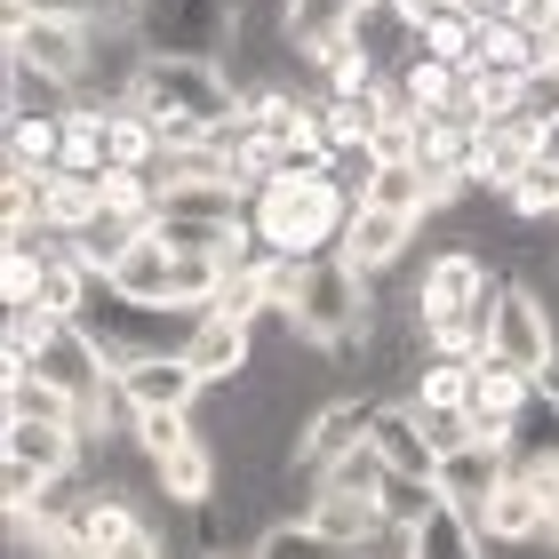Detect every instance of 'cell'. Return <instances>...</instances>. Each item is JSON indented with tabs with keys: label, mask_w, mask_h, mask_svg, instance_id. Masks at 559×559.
<instances>
[{
	"label": "cell",
	"mask_w": 559,
	"mask_h": 559,
	"mask_svg": "<svg viewBox=\"0 0 559 559\" xmlns=\"http://www.w3.org/2000/svg\"><path fill=\"white\" fill-rule=\"evenodd\" d=\"M520 120H527V129H559V64H536V72H527V81H520Z\"/></svg>",
	"instance_id": "d590c367"
},
{
	"label": "cell",
	"mask_w": 559,
	"mask_h": 559,
	"mask_svg": "<svg viewBox=\"0 0 559 559\" xmlns=\"http://www.w3.org/2000/svg\"><path fill=\"white\" fill-rule=\"evenodd\" d=\"M488 360L520 368V376H559V320H551V296L536 288V280H503L496 288Z\"/></svg>",
	"instance_id": "3957f363"
},
{
	"label": "cell",
	"mask_w": 559,
	"mask_h": 559,
	"mask_svg": "<svg viewBox=\"0 0 559 559\" xmlns=\"http://www.w3.org/2000/svg\"><path fill=\"white\" fill-rule=\"evenodd\" d=\"M544 512H551V496L536 488L527 472H503V488L479 503V536H488L496 551H527V544H544Z\"/></svg>",
	"instance_id": "ba28073f"
},
{
	"label": "cell",
	"mask_w": 559,
	"mask_h": 559,
	"mask_svg": "<svg viewBox=\"0 0 559 559\" xmlns=\"http://www.w3.org/2000/svg\"><path fill=\"white\" fill-rule=\"evenodd\" d=\"M352 200L336 176H272V185L248 200V224H257V240L272 248V257L288 264H320L344 248V224H352Z\"/></svg>",
	"instance_id": "6da1fadb"
},
{
	"label": "cell",
	"mask_w": 559,
	"mask_h": 559,
	"mask_svg": "<svg viewBox=\"0 0 559 559\" xmlns=\"http://www.w3.org/2000/svg\"><path fill=\"white\" fill-rule=\"evenodd\" d=\"M544 544H559V488H551V512H544Z\"/></svg>",
	"instance_id": "8d00e7d4"
},
{
	"label": "cell",
	"mask_w": 559,
	"mask_h": 559,
	"mask_svg": "<svg viewBox=\"0 0 559 559\" xmlns=\"http://www.w3.org/2000/svg\"><path fill=\"white\" fill-rule=\"evenodd\" d=\"M503 288V272L479 257V248H440V257H424L416 264V312H424V328L431 320H455V312H472V304H488Z\"/></svg>",
	"instance_id": "8992f818"
},
{
	"label": "cell",
	"mask_w": 559,
	"mask_h": 559,
	"mask_svg": "<svg viewBox=\"0 0 559 559\" xmlns=\"http://www.w3.org/2000/svg\"><path fill=\"white\" fill-rule=\"evenodd\" d=\"M360 200H368V209H392V216H416V224L431 216V192H424V168L416 160L408 168H376Z\"/></svg>",
	"instance_id": "f546056e"
},
{
	"label": "cell",
	"mask_w": 559,
	"mask_h": 559,
	"mask_svg": "<svg viewBox=\"0 0 559 559\" xmlns=\"http://www.w3.org/2000/svg\"><path fill=\"white\" fill-rule=\"evenodd\" d=\"M40 16H72V24H88V33H112V24H136L144 0H33Z\"/></svg>",
	"instance_id": "d6a6232c"
},
{
	"label": "cell",
	"mask_w": 559,
	"mask_h": 559,
	"mask_svg": "<svg viewBox=\"0 0 559 559\" xmlns=\"http://www.w3.org/2000/svg\"><path fill=\"white\" fill-rule=\"evenodd\" d=\"M136 33L152 57H233V33H240V0H144L136 9Z\"/></svg>",
	"instance_id": "5b68a950"
},
{
	"label": "cell",
	"mask_w": 559,
	"mask_h": 559,
	"mask_svg": "<svg viewBox=\"0 0 559 559\" xmlns=\"http://www.w3.org/2000/svg\"><path fill=\"white\" fill-rule=\"evenodd\" d=\"M9 168L57 176L64 168V120H9Z\"/></svg>",
	"instance_id": "d4e9b609"
},
{
	"label": "cell",
	"mask_w": 559,
	"mask_h": 559,
	"mask_svg": "<svg viewBox=\"0 0 559 559\" xmlns=\"http://www.w3.org/2000/svg\"><path fill=\"white\" fill-rule=\"evenodd\" d=\"M408 240H416V216H392V209H368V200H360L352 224H344V248H336V257L360 264L368 280H384L400 257H408Z\"/></svg>",
	"instance_id": "4fadbf2b"
},
{
	"label": "cell",
	"mask_w": 559,
	"mask_h": 559,
	"mask_svg": "<svg viewBox=\"0 0 559 559\" xmlns=\"http://www.w3.org/2000/svg\"><path fill=\"white\" fill-rule=\"evenodd\" d=\"M9 57L16 64H40V72H57V81H72L81 88L88 81V57H96V33L88 24H72V16H24V24H9Z\"/></svg>",
	"instance_id": "52a82bcc"
},
{
	"label": "cell",
	"mask_w": 559,
	"mask_h": 559,
	"mask_svg": "<svg viewBox=\"0 0 559 559\" xmlns=\"http://www.w3.org/2000/svg\"><path fill=\"white\" fill-rule=\"evenodd\" d=\"M105 216V168H57V176H40V233H57V240H72V233H88V224Z\"/></svg>",
	"instance_id": "9a60e30c"
},
{
	"label": "cell",
	"mask_w": 559,
	"mask_h": 559,
	"mask_svg": "<svg viewBox=\"0 0 559 559\" xmlns=\"http://www.w3.org/2000/svg\"><path fill=\"white\" fill-rule=\"evenodd\" d=\"M479 64H488V72H536L544 64V40L520 33L512 16H488V24H479Z\"/></svg>",
	"instance_id": "4316f807"
},
{
	"label": "cell",
	"mask_w": 559,
	"mask_h": 559,
	"mask_svg": "<svg viewBox=\"0 0 559 559\" xmlns=\"http://www.w3.org/2000/svg\"><path fill=\"white\" fill-rule=\"evenodd\" d=\"M544 160V129H527V120H496V129H479V160H472V192H512L527 168Z\"/></svg>",
	"instance_id": "8fae6325"
},
{
	"label": "cell",
	"mask_w": 559,
	"mask_h": 559,
	"mask_svg": "<svg viewBox=\"0 0 559 559\" xmlns=\"http://www.w3.org/2000/svg\"><path fill=\"white\" fill-rule=\"evenodd\" d=\"M544 64H559V24H551V33H544Z\"/></svg>",
	"instance_id": "74e56055"
},
{
	"label": "cell",
	"mask_w": 559,
	"mask_h": 559,
	"mask_svg": "<svg viewBox=\"0 0 559 559\" xmlns=\"http://www.w3.org/2000/svg\"><path fill=\"white\" fill-rule=\"evenodd\" d=\"M152 160H160V129L136 112V105H120V112H105V168H129V176H144Z\"/></svg>",
	"instance_id": "cb8c5ba5"
},
{
	"label": "cell",
	"mask_w": 559,
	"mask_h": 559,
	"mask_svg": "<svg viewBox=\"0 0 559 559\" xmlns=\"http://www.w3.org/2000/svg\"><path fill=\"white\" fill-rule=\"evenodd\" d=\"M120 392H129L136 416H168V408H200V392H209V384L192 376L185 352H144V360L120 368Z\"/></svg>",
	"instance_id": "30bf717a"
},
{
	"label": "cell",
	"mask_w": 559,
	"mask_h": 559,
	"mask_svg": "<svg viewBox=\"0 0 559 559\" xmlns=\"http://www.w3.org/2000/svg\"><path fill=\"white\" fill-rule=\"evenodd\" d=\"M9 64V120H72L81 112V88L57 81V72H40V64H16V57H0Z\"/></svg>",
	"instance_id": "ffe728a7"
},
{
	"label": "cell",
	"mask_w": 559,
	"mask_h": 559,
	"mask_svg": "<svg viewBox=\"0 0 559 559\" xmlns=\"http://www.w3.org/2000/svg\"><path fill=\"white\" fill-rule=\"evenodd\" d=\"M160 503L168 512H200V503H216L224 496V448L209 440V431H200L192 448H176V455H160Z\"/></svg>",
	"instance_id": "5bb4252c"
},
{
	"label": "cell",
	"mask_w": 559,
	"mask_h": 559,
	"mask_svg": "<svg viewBox=\"0 0 559 559\" xmlns=\"http://www.w3.org/2000/svg\"><path fill=\"white\" fill-rule=\"evenodd\" d=\"M136 240H144V233H136V224H120V216H96V224H88V233H72L64 248H72V257H81V264H88L96 280H112V272H120V257H129V248H136Z\"/></svg>",
	"instance_id": "83f0119b"
},
{
	"label": "cell",
	"mask_w": 559,
	"mask_h": 559,
	"mask_svg": "<svg viewBox=\"0 0 559 559\" xmlns=\"http://www.w3.org/2000/svg\"><path fill=\"white\" fill-rule=\"evenodd\" d=\"M376 81H384V64H376L352 33H344L336 48H328V64H320V96H368Z\"/></svg>",
	"instance_id": "f1b7e54d"
},
{
	"label": "cell",
	"mask_w": 559,
	"mask_h": 559,
	"mask_svg": "<svg viewBox=\"0 0 559 559\" xmlns=\"http://www.w3.org/2000/svg\"><path fill=\"white\" fill-rule=\"evenodd\" d=\"M503 472H512V455H496V448H448L440 472H431V488H440V503H464V512H479V503L503 488Z\"/></svg>",
	"instance_id": "ac0fdd59"
},
{
	"label": "cell",
	"mask_w": 559,
	"mask_h": 559,
	"mask_svg": "<svg viewBox=\"0 0 559 559\" xmlns=\"http://www.w3.org/2000/svg\"><path fill=\"white\" fill-rule=\"evenodd\" d=\"M376 416H384V392H328L312 416H304L296 431V455H288V472L312 488V479H328L344 464V455H360L376 440Z\"/></svg>",
	"instance_id": "277c9868"
},
{
	"label": "cell",
	"mask_w": 559,
	"mask_h": 559,
	"mask_svg": "<svg viewBox=\"0 0 559 559\" xmlns=\"http://www.w3.org/2000/svg\"><path fill=\"white\" fill-rule=\"evenodd\" d=\"M503 209H512L520 224H559V160H551V152L520 176L512 192H503Z\"/></svg>",
	"instance_id": "4dcf8cb0"
},
{
	"label": "cell",
	"mask_w": 559,
	"mask_h": 559,
	"mask_svg": "<svg viewBox=\"0 0 559 559\" xmlns=\"http://www.w3.org/2000/svg\"><path fill=\"white\" fill-rule=\"evenodd\" d=\"M200 440V424H192V408H168V416H136V448L160 464V455H176V448H192Z\"/></svg>",
	"instance_id": "836d02e7"
},
{
	"label": "cell",
	"mask_w": 559,
	"mask_h": 559,
	"mask_svg": "<svg viewBox=\"0 0 559 559\" xmlns=\"http://www.w3.org/2000/svg\"><path fill=\"white\" fill-rule=\"evenodd\" d=\"M408 559H496V544L479 536V520L464 503H431V512L408 527Z\"/></svg>",
	"instance_id": "e0dca14e"
},
{
	"label": "cell",
	"mask_w": 559,
	"mask_h": 559,
	"mask_svg": "<svg viewBox=\"0 0 559 559\" xmlns=\"http://www.w3.org/2000/svg\"><path fill=\"white\" fill-rule=\"evenodd\" d=\"M551 233H559V224H551Z\"/></svg>",
	"instance_id": "ab89813d"
},
{
	"label": "cell",
	"mask_w": 559,
	"mask_h": 559,
	"mask_svg": "<svg viewBox=\"0 0 559 559\" xmlns=\"http://www.w3.org/2000/svg\"><path fill=\"white\" fill-rule=\"evenodd\" d=\"M400 479H431L440 472V448H431V431L416 416V400H384V416H376V440H368Z\"/></svg>",
	"instance_id": "2e32d148"
},
{
	"label": "cell",
	"mask_w": 559,
	"mask_h": 559,
	"mask_svg": "<svg viewBox=\"0 0 559 559\" xmlns=\"http://www.w3.org/2000/svg\"><path fill=\"white\" fill-rule=\"evenodd\" d=\"M185 360H192V376H200L209 392H224V384H240V376L257 368V328H233V320H192Z\"/></svg>",
	"instance_id": "7c38bea8"
},
{
	"label": "cell",
	"mask_w": 559,
	"mask_h": 559,
	"mask_svg": "<svg viewBox=\"0 0 559 559\" xmlns=\"http://www.w3.org/2000/svg\"><path fill=\"white\" fill-rule=\"evenodd\" d=\"M376 129H384L376 96H320V144H328V160H344V152H368Z\"/></svg>",
	"instance_id": "603a6c76"
},
{
	"label": "cell",
	"mask_w": 559,
	"mask_h": 559,
	"mask_svg": "<svg viewBox=\"0 0 559 559\" xmlns=\"http://www.w3.org/2000/svg\"><path fill=\"white\" fill-rule=\"evenodd\" d=\"M105 288H112V296H129V304H176V257L144 233L129 257H120V272L105 280Z\"/></svg>",
	"instance_id": "44dd1931"
},
{
	"label": "cell",
	"mask_w": 559,
	"mask_h": 559,
	"mask_svg": "<svg viewBox=\"0 0 559 559\" xmlns=\"http://www.w3.org/2000/svg\"><path fill=\"white\" fill-rule=\"evenodd\" d=\"M64 168H105V112H96V105H81V112H72L64 120Z\"/></svg>",
	"instance_id": "e575fe53"
},
{
	"label": "cell",
	"mask_w": 559,
	"mask_h": 559,
	"mask_svg": "<svg viewBox=\"0 0 559 559\" xmlns=\"http://www.w3.org/2000/svg\"><path fill=\"white\" fill-rule=\"evenodd\" d=\"M136 112L144 120H200V129H233L248 112L240 81L216 57H152L136 81Z\"/></svg>",
	"instance_id": "7a4b0ae2"
},
{
	"label": "cell",
	"mask_w": 559,
	"mask_h": 559,
	"mask_svg": "<svg viewBox=\"0 0 559 559\" xmlns=\"http://www.w3.org/2000/svg\"><path fill=\"white\" fill-rule=\"evenodd\" d=\"M416 408L424 416H440V408H472V360H431L424 376H416Z\"/></svg>",
	"instance_id": "1f68e13d"
},
{
	"label": "cell",
	"mask_w": 559,
	"mask_h": 559,
	"mask_svg": "<svg viewBox=\"0 0 559 559\" xmlns=\"http://www.w3.org/2000/svg\"><path fill=\"white\" fill-rule=\"evenodd\" d=\"M551 392H559V376H551Z\"/></svg>",
	"instance_id": "f35d334b"
},
{
	"label": "cell",
	"mask_w": 559,
	"mask_h": 559,
	"mask_svg": "<svg viewBox=\"0 0 559 559\" xmlns=\"http://www.w3.org/2000/svg\"><path fill=\"white\" fill-rule=\"evenodd\" d=\"M0 464H24L40 479H81L88 472V431L81 424H9Z\"/></svg>",
	"instance_id": "9c48e42d"
},
{
	"label": "cell",
	"mask_w": 559,
	"mask_h": 559,
	"mask_svg": "<svg viewBox=\"0 0 559 559\" xmlns=\"http://www.w3.org/2000/svg\"><path fill=\"white\" fill-rule=\"evenodd\" d=\"M400 81H408V105L424 120H448L455 112V96H464V72L440 64V57H416V64H400Z\"/></svg>",
	"instance_id": "484cf974"
},
{
	"label": "cell",
	"mask_w": 559,
	"mask_h": 559,
	"mask_svg": "<svg viewBox=\"0 0 559 559\" xmlns=\"http://www.w3.org/2000/svg\"><path fill=\"white\" fill-rule=\"evenodd\" d=\"M0 408H9V424H81V400H72L64 384H48L40 368H9L0 376Z\"/></svg>",
	"instance_id": "d6986e66"
},
{
	"label": "cell",
	"mask_w": 559,
	"mask_h": 559,
	"mask_svg": "<svg viewBox=\"0 0 559 559\" xmlns=\"http://www.w3.org/2000/svg\"><path fill=\"white\" fill-rule=\"evenodd\" d=\"M248 559H368V551H352L344 536H328V527L304 512V520H272L257 544H248Z\"/></svg>",
	"instance_id": "7402d4cb"
},
{
	"label": "cell",
	"mask_w": 559,
	"mask_h": 559,
	"mask_svg": "<svg viewBox=\"0 0 559 559\" xmlns=\"http://www.w3.org/2000/svg\"><path fill=\"white\" fill-rule=\"evenodd\" d=\"M416 9H424V0H416Z\"/></svg>",
	"instance_id": "60d3db41"
}]
</instances>
